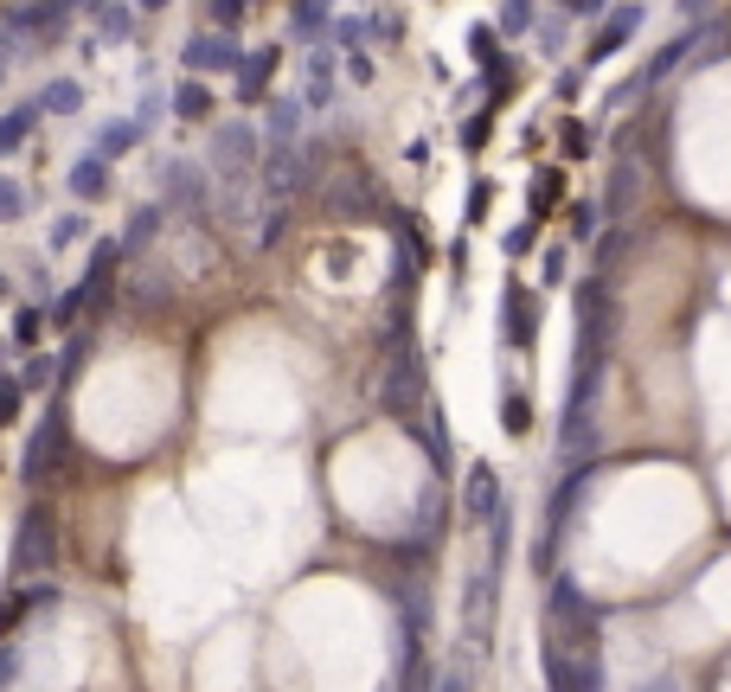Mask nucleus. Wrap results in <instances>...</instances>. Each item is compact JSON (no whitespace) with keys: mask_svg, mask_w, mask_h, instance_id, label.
Here are the masks:
<instances>
[{"mask_svg":"<svg viewBox=\"0 0 731 692\" xmlns=\"http://www.w3.org/2000/svg\"><path fill=\"white\" fill-rule=\"evenodd\" d=\"M257 161H263V142H257L251 122H219V135H212V167H219V180L244 186L257 174Z\"/></svg>","mask_w":731,"mask_h":692,"instance_id":"obj_1","label":"nucleus"},{"mask_svg":"<svg viewBox=\"0 0 731 692\" xmlns=\"http://www.w3.org/2000/svg\"><path fill=\"white\" fill-rule=\"evenodd\" d=\"M181 58H186V72H193V77H206V72H238V65H244V45L225 33V26H212V33H193V39H186Z\"/></svg>","mask_w":731,"mask_h":692,"instance_id":"obj_2","label":"nucleus"},{"mask_svg":"<svg viewBox=\"0 0 731 692\" xmlns=\"http://www.w3.org/2000/svg\"><path fill=\"white\" fill-rule=\"evenodd\" d=\"M642 20H648V7H642V0H629V7H617V13H610V20H603V26H597V39H590V65H603V58H617L622 45H629V39L642 33Z\"/></svg>","mask_w":731,"mask_h":692,"instance_id":"obj_3","label":"nucleus"},{"mask_svg":"<svg viewBox=\"0 0 731 692\" xmlns=\"http://www.w3.org/2000/svg\"><path fill=\"white\" fill-rule=\"evenodd\" d=\"M142 122H135V116H110V122H103V129H97V142H90V154H97V161H122V154H135V147H142Z\"/></svg>","mask_w":731,"mask_h":692,"instance_id":"obj_4","label":"nucleus"},{"mask_svg":"<svg viewBox=\"0 0 731 692\" xmlns=\"http://www.w3.org/2000/svg\"><path fill=\"white\" fill-rule=\"evenodd\" d=\"M39 122H45V110H39V103H13V110L0 116V161H7V154H20V147L33 142Z\"/></svg>","mask_w":731,"mask_h":692,"instance_id":"obj_5","label":"nucleus"},{"mask_svg":"<svg viewBox=\"0 0 731 692\" xmlns=\"http://www.w3.org/2000/svg\"><path fill=\"white\" fill-rule=\"evenodd\" d=\"M276 58H283L276 45H263V52H244V65H238V84H244L238 97H244V103H257V97H270V77H276Z\"/></svg>","mask_w":731,"mask_h":692,"instance_id":"obj_6","label":"nucleus"},{"mask_svg":"<svg viewBox=\"0 0 731 692\" xmlns=\"http://www.w3.org/2000/svg\"><path fill=\"white\" fill-rule=\"evenodd\" d=\"M167 110L181 116V122H212V84H206V77H186L181 90L167 97Z\"/></svg>","mask_w":731,"mask_h":692,"instance_id":"obj_7","label":"nucleus"},{"mask_svg":"<svg viewBox=\"0 0 731 692\" xmlns=\"http://www.w3.org/2000/svg\"><path fill=\"white\" fill-rule=\"evenodd\" d=\"M77 193V199H84V206H97V199H103V193H110V161H97V154H84V161H77L72 167V180H65Z\"/></svg>","mask_w":731,"mask_h":692,"instance_id":"obj_8","label":"nucleus"},{"mask_svg":"<svg viewBox=\"0 0 731 692\" xmlns=\"http://www.w3.org/2000/svg\"><path fill=\"white\" fill-rule=\"evenodd\" d=\"M90 20H97V33L116 45V39L135 33V0H90Z\"/></svg>","mask_w":731,"mask_h":692,"instance_id":"obj_9","label":"nucleus"},{"mask_svg":"<svg viewBox=\"0 0 731 692\" xmlns=\"http://www.w3.org/2000/svg\"><path fill=\"white\" fill-rule=\"evenodd\" d=\"M33 103H39L45 116H77V110H84V84H77V77H52V84L39 90Z\"/></svg>","mask_w":731,"mask_h":692,"instance_id":"obj_10","label":"nucleus"},{"mask_svg":"<svg viewBox=\"0 0 731 692\" xmlns=\"http://www.w3.org/2000/svg\"><path fill=\"white\" fill-rule=\"evenodd\" d=\"M328 26H334V0H295L290 7V33L295 39H328Z\"/></svg>","mask_w":731,"mask_h":692,"instance_id":"obj_11","label":"nucleus"},{"mask_svg":"<svg viewBox=\"0 0 731 692\" xmlns=\"http://www.w3.org/2000/svg\"><path fill=\"white\" fill-rule=\"evenodd\" d=\"M494 494H501V487H494V469H488V462H476V469H469V513H476V519H488V513H494Z\"/></svg>","mask_w":731,"mask_h":692,"instance_id":"obj_12","label":"nucleus"},{"mask_svg":"<svg viewBox=\"0 0 731 692\" xmlns=\"http://www.w3.org/2000/svg\"><path fill=\"white\" fill-rule=\"evenodd\" d=\"M295 129H302V110H295L290 97H276V103H270V135H263V142H295Z\"/></svg>","mask_w":731,"mask_h":692,"instance_id":"obj_13","label":"nucleus"},{"mask_svg":"<svg viewBox=\"0 0 731 692\" xmlns=\"http://www.w3.org/2000/svg\"><path fill=\"white\" fill-rule=\"evenodd\" d=\"M33 212V199H26V186L13 180V174H0V219H26Z\"/></svg>","mask_w":731,"mask_h":692,"instance_id":"obj_14","label":"nucleus"},{"mask_svg":"<svg viewBox=\"0 0 731 692\" xmlns=\"http://www.w3.org/2000/svg\"><path fill=\"white\" fill-rule=\"evenodd\" d=\"M533 33V0H508L501 7V39H526Z\"/></svg>","mask_w":731,"mask_h":692,"instance_id":"obj_15","label":"nucleus"},{"mask_svg":"<svg viewBox=\"0 0 731 692\" xmlns=\"http://www.w3.org/2000/svg\"><path fill=\"white\" fill-rule=\"evenodd\" d=\"M72 238H84V219H77V212L52 219V251H72Z\"/></svg>","mask_w":731,"mask_h":692,"instance_id":"obj_16","label":"nucleus"},{"mask_svg":"<svg viewBox=\"0 0 731 692\" xmlns=\"http://www.w3.org/2000/svg\"><path fill=\"white\" fill-rule=\"evenodd\" d=\"M238 13H244V0H206V20H212V26H225V33L238 26Z\"/></svg>","mask_w":731,"mask_h":692,"instance_id":"obj_17","label":"nucleus"},{"mask_svg":"<svg viewBox=\"0 0 731 692\" xmlns=\"http://www.w3.org/2000/svg\"><path fill=\"white\" fill-rule=\"evenodd\" d=\"M13 340H20V347H33V340H39V315H33V308H20V315H13Z\"/></svg>","mask_w":731,"mask_h":692,"instance_id":"obj_18","label":"nucleus"},{"mask_svg":"<svg viewBox=\"0 0 731 692\" xmlns=\"http://www.w3.org/2000/svg\"><path fill=\"white\" fill-rule=\"evenodd\" d=\"M161 7H167V0H135V13H161Z\"/></svg>","mask_w":731,"mask_h":692,"instance_id":"obj_19","label":"nucleus"},{"mask_svg":"<svg viewBox=\"0 0 731 692\" xmlns=\"http://www.w3.org/2000/svg\"><path fill=\"white\" fill-rule=\"evenodd\" d=\"M0 84H7V52H0Z\"/></svg>","mask_w":731,"mask_h":692,"instance_id":"obj_20","label":"nucleus"}]
</instances>
